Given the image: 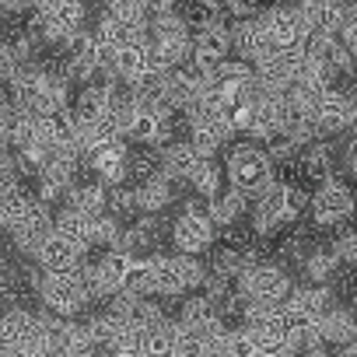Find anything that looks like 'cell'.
<instances>
[{
    "label": "cell",
    "instance_id": "obj_33",
    "mask_svg": "<svg viewBox=\"0 0 357 357\" xmlns=\"http://www.w3.org/2000/svg\"><path fill=\"white\" fill-rule=\"evenodd\" d=\"M105 214L123 221V218H133L137 214V193L130 186H116V190H105Z\"/></svg>",
    "mask_w": 357,
    "mask_h": 357
},
{
    "label": "cell",
    "instance_id": "obj_4",
    "mask_svg": "<svg viewBox=\"0 0 357 357\" xmlns=\"http://www.w3.org/2000/svg\"><path fill=\"white\" fill-rule=\"evenodd\" d=\"M291 273L284 270V266H277V263H256V266H249L238 280H235V291H238V298H242V305L245 301H252V305H284V298L291 294Z\"/></svg>",
    "mask_w": 357,
    "mask_h": 357
},
{
    "label": "cell",
    "instance_id": "obj_35",
    "mask_svg": "<svg viewBox=\"0 0 357 357\" xmlns=\"http://www.w3.org/2000/svg\"><path fill=\"white\" fill-rule=\"evenodd\" d=\"M225 357H259V350H256V343H252L245 326L225 333Z\"/></svg>",
    "mask_w": 357,
    "mask_h": 357
},
{
    "label": "cell",
    "instance_id": "obj_17",
    "mask_svg": "<svg viewBox=\"0 0 357 357\" xmlns=\"http://www.w3.org/2000/svg\"><path fill=\"white\" fill-rule=\"evenodd\" d=\"M53 235V214H50V207H43V204H36V211L11 231V242H15V249L18 252H25V256H36L39 252V245L46 242Z\"/></svg>",
    "mask_w": 357,
    "mask_h": 357
},
{
    "label": "cell",
    "instance_id": "obj_6",
    "mask_svg": "<svg viewBox=\"0 0 357 357\" xmlns=\"http://www.w3.org/2000/svg\"><path fill=\"white\" fill-rule=\"evenodd\" d=\"M308 211L315 228H340L354 211V193L340 175H333L315 186V193H308Z\"/></svg>",
    "mask_w": 357,
    "mask_h": 357
},
{
    "label": "cell",
    "instance_id": "obj_22",
    "mask_svg": "<svg viewBox=\"0 0 357 357\" xmlns=\"http://www.w3.org/2000/svg\"><path fill=\"white\" fill-rule=\"evenodd\" d=\"M315 329H319L322 347H347V343H354V336H357V326H354L350 308H340V305H336Z\"/></svg>",
    "mask_w": 357,
    "mask_h": 357
},
{
    "label": "cell",
    "instance_id": "obj_26",
    "mask_svg": "<svg viewBox=\"0 0 357 357\" xmlns=\"http://www.w3.org/2000/svg\"><path fill=\"white\" fill-rule=\"evenodd\" d=\"M154 294H161V298L186 294L183 270H178V256H154Z\"/></svg>",
    "mask_w": 357,
    "mask_h": 357
},
{
    "label": "cell",
    "instance_id": "obj_21",
    "mask_svg": "<svg viewBox=\"0 0 357 357\" xmlns=\"http://www.w3.org/2000/svg\"><path fill=\"white\" fill-rule=\"evenodd\" d=\"M178 322L161 319L158 326H151L147 333H140V354L144 357H175L178 354Z\"/></svg>",
    "mask_w": 357,
    "mask_h": 357
},
{
    "label": "cell",
    "instance_id": "obj_43",
    "mask_svg": "<svg viewBox=\"0 0 357 357\" xmlns=\"http://www.w3.org/2000/svg\"><path fill=\"white\" fill-rule=\"evenodd\" d=\"M4 308H8V287L0 284V315H4Z\"/></svg>",
    "mask_w": 357,
    "mask_h": 357
},
{
    "label": "cell",
    "instance_id": "obj_32",
    "mask_svg": "<svg viewBox=\"0 0 357 357\" xmlns=\"http://www.w3.org/2000/svg\"><path fill=\"white\" fill-rule=\"evenodd\" d=\"M190 186H193L204 200H214V197L225 190V172H221V165H218L214 158L200 161V165H197V172L190 175Z\"/></svg>",
    "mask_w": 357,
    "mask_h": 357
},
{
    "label": "cell",
    "instance_id": "obj_18",
    "mask_svg": "<svg viewBox=\"0 0 357 357\" xmlns=\"http://www.w3.org/2000/svg\"><path fill=\"white\" fill-rule=\"evenodd\" d=\"M298 168H301V175L308 178V183H315V186L326 183V178H333V175H336V151H333V144L315 140V144L301 147Z\"/></svg>",
    "mask_w": 357,
    "mask_h": 357
},
{
    "label": "cell",
    "instance_id": "obj_31",
    "mask_svg": "<svg viewBox=\"0 0 357 357\" xmlns=\"http://www.w3.org/2000/svg\"><path fill=\"white\" fill-rule=\"evenodd\" d=\"M84 333H88V340L95 343V350H109L123 333H130L112 312H105V315H95V319H88L84 322Z\"/></svg>",
    "mask_w": 357,
    "mask_h": 357
},
{
    "label": "cell",
    "instance_id": "obj_39",
    "mask_svg": "<svg viewBox=\"0 0 357 357\" xmlns=\"http://www.w3.org/2000/svg\"><path fill=\"white\" fill-rule=\"evenodd\" d=\"M22 63L15 60V53H11V43L8 39H0V84H8L11 77H15V70H18Z\"/></svg>",
    "mask_w": 357,
    "mask_h": 357
},
{
    "label": "cell",
    "instance_id": "obj_40",
    "mask_svg": "<svg viewBox=\"0 0 357 357\" xmlns=\"http://www.w3.org/2000/svg\"><path fill=\"white\" fill-rule=\"evenodd\" d=\"M18 186H22V183H18V175H15V172H0V204H4Z\"/></svg>",
    "mask_w": 357,
    "mask_h": 357
},
{
    "label": "cell",
    "instance_id": "obj_5",
    "mask_svg": "<svg viewBox=\"0 0 357 357\" xmlns=\"http://www.w3.org/2000/svg\"><path fill=\"white\" fill-rule=\"evenodd\" d=\"M29 277H32V287L39 291L43 308L56 319H74L88 305L84 291L74 280V270L70 273H39V270H32Z\"/></svg>",
    "mask_w": 357,
    "mask_h": 357
},
{
    "label": "cell",
    "instance_id": "obj_36",
    "mask_svg": "<svg viewBox=\"0 0 357 357\" xmlns=\"http://www.w3.org/2000/svg\"><path fill=\"white\" fill-rule=\"evenodd\" d=\"M329 252L340 259V266H350L357 259V238H354V231L350 228H340L336 238H333V245H329Z\"/></svg>",
    "mask_w": 357,
    "mask_h": 357
},
{
    "label": "cell",
    "instance_id": "obj_8",
    "mask_svg": "<svg viewBox=\"0 0 357 357\" xmlns=\"http://www.w3.org/2000/svg\"><path fill=\"white\" fill-rule=\"evenodd\" d=\"M263 29H266V39H270V50L273 53H301L305 43H308V29L301 25L298 11L294 8H266L259 15Z\"/></svg>",
    "mask_w": 357,
    "mask_h": 357
},
{
    "label": "cell",
    "instance_id": "obj_24",
    "mask_svg": "<svg viewBox=\"0 0 357 357\" xmlns=\"http://www.w3.org/2000/svg\"><path fill=\"white\" fill-rule=\"evenodd\" d=\"M133 193H137V211L144 218H154V214H161L172 204V183H165L161 175L144 178L140 186H133Z\"/></svg>",
    "mask_w": 357,
    "mask_h": 357
},
{
    "label": "cell",
    "instance_id": "obj_19",
    "mask_svg": "<svg viewBox=\"0 0 357 357\" xmlns=\"http://www.w3.org/2000/svg\"><path fill=\"white\" fill-rule=\"evenodd\" d=\"M53 231H56L60 238H67L70 245H77L81 252H88V249L95 245V218H84V214H77V211H70V207H63V211L53 218Z\"/></svg>",
    "mask_w": 357,
    "mask_h": 357
},
{
    "label": "cell",
    "instance_id": "obj_11",
    "mask_svg": "<svg viewBox=\"0 0 357 357\" xmlns=\"http://www.w3.org/2000/svg\"><path fill=\"white\" fill-rule=\"evenodd\" d=\"M354 116H357V105H354V98H350L347 91H340V88H329V91L319 98V105L312 109V119H315V126H319V137L350 130V126H354Z\"/></svg>",
    "mask_w": 357,
    "mask_h": 357
},
{
    "label": "cell",
    "instance_id": "obj_42",
    "mask_svg": "<svg viewBox=\"0 0 357 357\" xmlns=\"http://www.w3.org/2000/svg\"><path fill=\"white\" fill-rule=\"evenodd\" d=\"M11 357H46V354H43V347H25V350H15Z\"/></svg>",
    "mask_w": 357,
    "mask_h": 357
},
{
    "label": "cell",
    "instance_id": "obj_44",
    "mask_svg": "<svg viewBox=\"0 0 357 357\" xmlns=\"http://www.w3.org/2000/svg\"><path fill=\"white\" fill-rule=\"evenodd\" d=\"M8 102V95H4V84H0V105H4Z\"/></svg>",
    "mask_w": 357,
    "mask_h": 357
},
{
    "label": "cell",
    "instance_id": "obj_38",
    "mask_svg": "<svg viewBox=\"0 0 357 357\" xmlns=\"http://www.w3.org/2000/svg\"><path fill=\"white\" fill-rule=\"evenodd\" d=\"M102 357H144L140 354V336L137 333H123L109 350H102Z\"/></svg>",
    "mask_w": 357,
    "mask_h": 357
},
{
    "label": "cell",
    "instance_id": "obj_37",
    "mask_svg": "<svg viewBox=\"0 0 357 357\" xmlns=\"http://www.w3.org/2000/svg\"><path fill=\"white\" fill-rule=\"evenodd\" d=\"M178 270H183L186 294H190V291H197V287H204V280H207V266H204L197 256H178Z\"/></svg>",
    "mask_w": 357,
    "mask_h": 357
},
{
    "label": "cell",
    "instance_id": "obj_13",
    "mask_svg": "<svg viewBox=\"0 0 357 357\" xmlns=\"http://www.w3.org/2000/svg\"><path fill=\"white\" fill-rule=\"evenodd\" d=\"M130 333H147L151 326H158L161 319H165V312L151 301V298H133V294H126V291H119L116 298H112V308H109Z\"/></svg>",
    "mask_w": 357,
    "mask_h": 357
},
{
    "label": "cell",
    "instance_id": "obj_25",
    "mask_svg": "<svg viewBox=\"0 0 357 357\" xmlns=\"http://www.w3.org/2000/svg\"><path fill=\"white\" fill-rule=\"evenodd\" d=\"M175 322L183 326L190 336H197V333H204L207 326L218 322V312L211 308V301H207L204 294H193V298L183 301V308H178V319H175ZM221 322H225V319H221Z\"/></svg>",
    "mask_w": 357,
    "mask_h": 357
},
{
    "label": "cell",
    "instance_id": "obj_27",
    "mask_svg": "<svg viewBox=\"0 0 357 357\" xmlns=\"http://www.w3.org/2000/svg\"><path fill=\"white\" fill-rule=\"evenodd\" d=\"M36 204H39L36 193H29L25 186H18L4 204H0V231H15V228L36 211Z\"/></svg>",
    "mask_w": 357,
    "mask_h": 357
},
{
    "label": "cell",
    "instance_id": "obj_41",
    "mask_svg": "<svg viewBox=\"0 0 357 357\" xmlns=\"http://www.w3.org/2000/svg\"><path fill=\"white\" fill-rule=\"evenodd\" d=\"M291 357H329L326 347H312V350H301V354H291Z\"/></svg>",
    "mask_w": 357,
    "mask_h": 357
},
{
    "label": "cell",
    "instance_id": "obj_16",
    "mask_svg": "<svg viewBox=\"0 0 357 357\" xmlns=\"http://www.w3.org/2000/svg\"><path fill=\"white\" fill-rule=\"evenodd\" d=\"M284 305L291 308V312H298L301 319H308V322H322L333 308H336V298H333V291L329 287H291V294L284 298Z\"/></svg>",
    "mask_w": 357,
    "mask_h": 357
},
{
    "label": "cell",
    "instance_id": "obj_3",
    "mask_svg": "<svg viewBox=\"0 0 357 357\" xmlns=\"http://www.w3.org/2000/svg\"><path fill=\"white\" fill-rule=\"evenodd\" d=\"M84 22H88L84 4H74V0H53V4H39V8H32L29 32H36L43 43H56V46H63L67 39H74L77 32L88 29Z\"/></svg>",
    "mask_w": 357,
    "mask_h": 357
},
{
    "label": "cell",
    "instance_id": "obj_10",
    "mask_svg": "<svg viewBox=\"0 0 357 357\" xmlns=\"http://www.w3.org/2000/svg\"><path fill=\"white\" fill-rule=\"evenodd\" d=\"M39 347V315L25 308H11L0 315V354L11 357L15 350Z\"/></svg>",
    "mask_w": 357,
    "mask_h": 357
},
{
    "label": "cell",
    "instance_id": "obj_9",
    "mask_svg": "<svg viewBox=\"0 0 357 357\" xmlns=\"http://www.w3.org/2000/svg\"><path fill=\"white\" fill-rule=\"evenodd\" d=\"M84 161L98 175V186H105V190L126 186V178H130V147H126V140H105Z\"/></svg>",
    "mask_w": 357,
    "mask_h": 357
},
{
    "label": "cell",
    "instance_id": "obj_1",
    "mask_svg": "<svg viewBox=\"0 0 357 357\" xmlns=\"http://www.w3.org/2000/svg\"><path fill=\"white\" fill-rule=\"evenodd\" d=\"M308 207V193L287 178L273 175L270 183L256 193V204H252V231L259 238L266 235H277L280 228L294 225L301 218V211Z\"/></svg>",
    "mask_w": 357,
    "mask_h": 357
},
{
    "label": "cell",
    "instance_id": "obj_34",
    "mask_svg": "<svg viewBox=\"0 0 357 357\" xmlns=\"http://www.w3.org/2000/svg\"><path fill=\"white\" fill-rule=\"evenodd\" d=\"M119 235H123V225L109 214H98L95 218V245H102L105 252H116L119 249Z\"/></svg>",
    "mask_w": 357,
    "mask_h": 357
},
{
    "label": "cell",
    "instance_id": "obj_29",
    "mask_svg": "<svg viewBox=\"0 0 357 357\" xmlns=\"http://www.w3.org/2000/svg\"><path fill=\"white\" fill-rule=\"evenodd\" d=\"M67 207L84 214V218H98L105 214V186L98 183H84V186H70L67 193Z\"/></svg>",
    "mask_w": 357,
    "mask_h": 357
},
{
    "label": "cell",
    "instance_id": "obj_12",
    "mask_svg": "<svg viewBox=\"0 0 357 357\" xmlns=\"http://www.w3.org/2000/svg\"><path fill=\"white\" fill-rule=\"evenodd\" d=\"M130 98V95H126ZM137 140V144H144V147H168L172 140H175V123L172 119H161V116H154V112H147V109H137V105H130V119H126V133H123V140Z\"/></svg>",
    "mask_w": 357,
    "mask_h": 357
},
{
    "label": "cell",
    "instance_id": "obj_20",
    "mask_svg": "<svg viewBox=\"0 0 357 357\" xmlns=\"http://www.w3.org/2000/svg\"><path fill=\"white\" fill-rule=\"evenodd\" d=\"M130 259L126 252H105L95 266V284H98V298H116L123 291V280H126V270H130Z\"/></svg>",
    "mask_w": 357,
    "mask_h": 357
},
{
    "label": "cell",
    "instance_id": "obj_28",
    "mask_svg": "<svg viewBox=\"0 0 357 357\" xmlns=\"http://www.w3.org/2000/svg\"><path fill=\"white\" fill-rule=\"evenodd\" d=\"M123 291L133 294V298H151L154 294V256H133L130 259Z\"/></svg>",
    "mask_w": 357,
    "mask_h": 357
},
{
    "label": "cell",
    "instance_id": "obj_2",
    "mask_svg": "<svg viewBox=\"0 0 357 357\" xmlns=\"http://www.w3.org/2000/svg\"><path fill=\"white\" fill-rule=\"evenodd\" d=\"M221 172H225V178H228V190L242 193L245 200L256 197V193L270 183V178H273V165H270L266 151L256 147V144H238V147H231L228 158H225V165H221Z\"/></svg>",
    "mask_w": 357,
    "mask_h": 357
},
{
    "label": "cell",
    "instance_id": "obj_23",
    "mask_svg": "<svg viewBox=\"0 0 357 357\" xmlns=\"http://www.w3.org/2000/svg\"><path fill=\"white\" fill-rule=\"evenodd\" d=\"M245 207H249V200L242 197V193H235V190H221L214 200H207V218H211V225L214 228H231V225H238V218L245 214Z\"/></svg>",
    "mask_w": 357,
    "mask_h": 357
},
{
    "label": "cell",
    "instance_id": "obj_7",
    "mask_svg": "<svg viewBox=\"0 0 357 357\" xmlns=\"http://www.w3.org/2000/svg\"><path fill=\"white\" fill-rule=\"evenodd\" d=\"M214 238H218V228L211 225V218L200 204L183 207V214L172 221V245L178 249V256L200 259V252H207L214 245Z\"/></svg>",
    "mask_w": 357,
    "mask_h": 357
},
{
    "label": "cell",
    "instance_id": "obj_30",
    "mask_svg": "<svg viewBox=\"0 0 357 357\" xmlns=\"http://www.w3.org/2000/svg\"><path fill=\"white\" fill-rule=\"evenodd\" d=\"M301 270H305L308 280H315V287H326V280L336 277L340 259L329 252V245H315V249H308V256L301 259Z\"/></svg>",
    "mask_w": 357,
    "mask_h": 357
},
{
    "label": "cell",
    "instance_id": "obj_15",
    "mask_svg": "<svg viewBox=\"0 0 357 357\" xmlns=\"http://www.w3.org/2000/svg\"><path fill=\"white\" fill-rule=\"evenodd\" d=\"M32 259H36L39 273H70V270H74V266L84 259V252L53 231V235H50V238L39 245V252H36Z\"/></svg>",
    "mask_w": 357,
    "mask_h": 357
},
{
    "label": "cell",
    "instance_id": "obj_14",
    "mask_svg": "<svg viewBox=\"0 0 357 357\" xmlns=\"http://www.w3.org/2000/svg\"><path fill=\"white\" fill-rule=\"evenodd\" d=\"M200 161L207 158H200L190 140H172L168 147L158 151V175L165 183H190V175L197 172Z\"/></svg>",
    "mask_w": 357,
    "mask_h": 357
}]
</instances>
